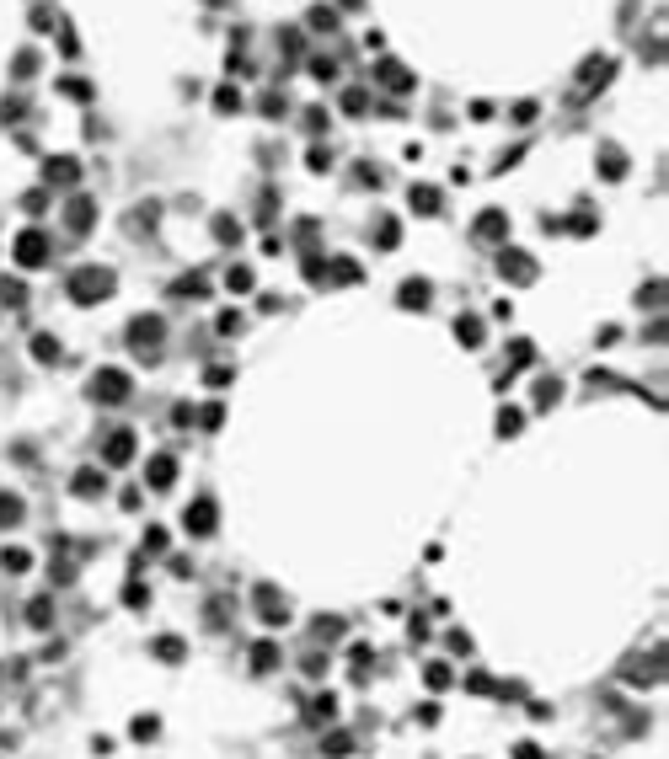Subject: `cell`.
<instances>
[{"instance_id": "obj_4", "label": "cell", "mask_w": 669, "mask_h": 759, "mask_svg": "<svg viewBox=\"0 0 669 759\" xmlns=\"http://www.w3.org/2000/svg\"><path fill=\"white\" fill-rule=\"evenodd\" d=\"M97 380H102V385H97V396H123V391H129L118 369H107V375H97Z\"/></svg>"}, {"instance_id": "obj_5", "label": "cell", "mask_w": 669, "mask_h": 759, "mask_svg": "<svg viewBox=\"0 0 669 759\" xmlns=\"http://www.w3.org/2000/svg\"><path fill=\"white\" fill-rule=\"evenodd\" d=\"M193 530H199V535L214 530V508H209V503H193Z\"/></svg>"}, {"instance_id": "obj_7", "label": "cell", "mask_w": 669, "mask_h": 759, "mask_svg": "<svg viewBox=\"0 0 669 759\" xmlns=\"http://www.w3.org/2000/svg\"><path fill=\"white\" fill-rule=\"evenodd\" d=\"M412 203H418L423 214H434V203H439V187H418V193H412Z\"/></svg>"}, {"instance_id": "obj_6", "label": "cell", "mask_w": 669, "mask_h": 759, "mask_svg": "<svg viewBox=\"0 0 669 759\" xmlns=\"http://www.w3.org/2000/svg\"><path fill=\"white\" fill-rule=\"evenodd\" d=\"M48 182H75V160H48Z\"/></svg>"}, {"instance_id": "obj_3", "label": "cell", "mask_w": 669, "mask_h": 759, "mask_svg": "<svg viewBox=\"0 0 669 759\" xmlns=\"http://www.w3.org/2000/svg\"><path fill=\"white\" fill-rule=\"evenodd\" d=\"M156 337H161V321H134V348H156Z\"/></svg>"}, {"instance_id": "obj_9", "label": "cell", "mask_w": 669, "mask_h": 759, "mask_svg": "<svg viewBox=\"0 0 669 759\" xmlns=\"http://www.w3.org/2000/svg\"><path fill=\"white\" fill-rule=\"evenodd\" d=\"M428 684H434V690H445V684H450V668H445V663H434V668H428Z\"/></svg>"}, {"instance_id": "obj_10", "label": "cell", "mask_w": 669, "mask_h": 759, "mask_svg": "<svg viewBox=\"0 0 669 759\" xmlns=\"http://www.w3.org/2000/svg\"><path fill=\"white\" fill-rule=\"evenodd\" d=\"M520 759H541V749H530V743H520Z\"/></svg>"}, {"instance_id": "obj_1", "label": "cell", "mask_w": 669, "mask_h": 759, "mask_svg": "<svg viewBox=\"0 0 669 759\" xmlns=\"http://www.w3.org/2000/svg\"><path fill=\"white\" fill-rule=\"evenodd\" d=\"M113 289V273H102V268H86L81 279H75V300H97V294H107Z\"/></svg>"}, {"instance_id": "obj_2", "label": "cell", "mask_w": 669, "mask_h": 759, "mask_svg": "<svg viewBox=\"0 0 669 759\" xmlns=\"http://www.w3.org/2000/svg\"><path fill=\"white\" fill-rule=\"evenodd\" d=\"M43 246H48V241H43L38 230H27V236L17 241V257L27 262V268H33V262H43Z\"/></svg>"}, {"instance_id": "obj_8", "label": "cell", "mask_w": 669, "mask_h": 759, "mask_svg": "<svg viewBox=\"0 0 669 759\" xmlns=\"http://www.w3.org/2000/svg\"><path fill=\"white\" fill-rule=\"evenodd\" d=\"M150 481H156V487H172V460H156V471H150Z\"/></svg>"}]
</instances>
